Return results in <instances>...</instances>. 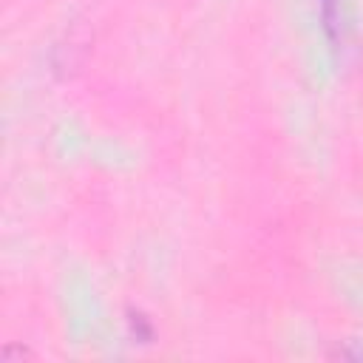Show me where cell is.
Wrapping results in <instances>:
<instances>
[{
    "label": "cell",
    "mask_w": 363,
    "mask_h": 363,
    "mask_svg": "<svg viewBox=\"0 0 363 363\" xmlns=\"http://www.w3.org/2000/svg\"><path fill=\"white\" fill-rule=\"evenodd\" d=\"M318 6H320V23L326 40L332 43V48L343 45L349 31V0H318Z\"/></svg>",
    "instance_id": "obj_1"
}]
</instances>
